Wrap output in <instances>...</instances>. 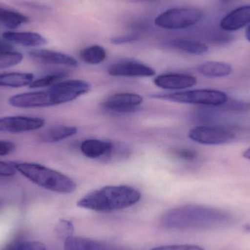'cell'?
Wrapping results in <instances>:
<instances>
[{"label":"cell","mask_w":250,"mask_h":250,"mask_svg":"<svg viewBox=\"0 0 250 250\" xmlns=\"http://www.w3.org/2000/svg\"><path fill=\"white\" fill-rule=\"evenodd\" d=\"M236 222L233 214L214 207L185 205L165 212L161 226L172 230H214L230 227Z\"/></svg>","instance_id":"1"},{"label":"cell","mask_w":250,"mask_h":250,"mask_svg":"<svg viewBox=\"0 0 250 250\" xmlns=\"http://www.w3.org/2000/svg\"><path fill=\"white\" fill-rule=\"evenodd\" d=\"M89 89L90 85L84 81H64L46 90L13 95L9 99V104L19 108H46L74 101L89 92Z\"/></svg>","instance_id":"2"},{"label":"cell","mask_w":250,"mask_h":250,"mask_svg":"<svg viewBox=\"0 0 250 250\" xmlns=\"http://www.w3.org/2000/svg\"><path fill=\"white\" fill-rule=\"evenodd\" d=\"M141 198V192L132 187L105 186L86 194L77 204L92 211L111 212L132 207Z\"/></svg>","instance_id":"3"},{"label":"cell","mask_w":250,"mask_h":250,"mask_svg":"<svg viewBox=\"0 0 250 250\" xmlns=\"http://www.w3.org/2000/svg\"><path fill=\"white\" fill-rule=\"evenodd\" d=\"M17 171L32 183L59 193H72L76 189V182L66 175L38 163H20L13 165Z\"/></svg>","instance_id":"4"},{"label":"cell","mask_w":250,"mask_h":250,"mask_svg":"<svg viewBox=\"0 0 250 250\" xmlns=\"http://www.w3.org/2000/svg\"><path fill=\"white\" fill-rule=\"evenodd\" d=\"M154 98L179 104H193L209 107L223 106L229 102L227 94L222 91L210 89H194L161 94L154 95Z\"/></svg>","instance_id":"5"},{"label":"cell","mask_w":250,"mask_h":250,"mask_svg":"<svg viewBox=\"0 0 250 250\" xmlns=\"http://www.w3.org/2000/svg\"><path fill=\"white\" fill-rule=\"evenodd\" d=\"M203 13L195 7H176L163 12L155 19V24L167 29H181L195 24L202 19Z\"/></svg>","instance_id":"6"},{"label":"cell","mask_w":250,"mask_h":250,"mask_svg":"<svg viewBox=\"0 0 250 250\" xmlns=\"http://www.w3.org/2000/svg\"><path fill=\"white\" fill-rule=\"evenodd\" d=\"M192 141L203 145L217 146L234 141L236 133L232 129L221 126H198L188 134Z\"/></svg>","instance_id":"7"},{"label":"cell","mask_w":250,"mask_h":250,"mask_svg":"<svg viewBox=\"0 0 250 250\" xmlns=\"http://www.w3.org/2000/svg\"><path fill=\"white\" fill-rule=\"evenodd\" d=\"M45 120L40 117L13 116L0 118V132L21 133L41 129Z\"/></svg>","instance_id":"8"},{"label":"cell","mask_w":250,"mask_h":250,"mask_svg":"<svg viewBox=\"0 0 250 250\" xmlns=\"http://www.w3.org/2000/svg\"><path fill=\"white\" fill-rule=\"evenodd\" d=\"M142 103L143 98L141 95L123 92L115 94L107 98L103 104V106L112 112L126 114L137 111Z\"/></svg>","instance_id":"9"},{"label":"cell","mask_w":250,"mask_h":250,"mask_svg":"<svg viewBox=\"0 0 250 250\" xmlns=\"http://www.w3.org/2000/svg\"><path fill=\"white\" fill-rule=\"evenodd\" d=\"M108 74L117 77H151L155 75L154 69L135 61H123L109 66Z\"/></svg>","instance_id":"10"},{"label":"cell","mask_w":250,"mask_h":250,"mask_svg":"<svg viewBox=\"0 0 250 250\" xmlns=\"http://www.w3.org/2000/svg\"><path fill=\"white\" fill-rule=\"evenodd\" d=\"M154 83L161 89L182 90L195 86L197 79L191 75L169 73L157 76L154 79Z\"/></svg>","instance_id":"11"},{"label":"cell","mask_w":250,"mask_h":250,"mask_svg":"<svg viewBox=\"0 0 250 250\" xmlns=\"http://www.w3.org/2000/svg\"><path fill=\"white\" fill-rule=\"evenodd\" d=\"M250 24V5L242 6L232 10L220 21V27L225 31L233 32Z\"/></svg>","instance_id":"12"},{"label":"cell","mask_w":250,"mask_h":250,"mask_svg":"<svg viewBox=\"0 0 250 250\" xmlns=\"http://www.w3.org/2000/svg\"><path fill=\"white\" fill-rule=\"evenodd\" d=\"M64 250H126L125 248L95 239L69 236L64 239Z\"/></svg>","instance_id":"13"},{"label":"cell","mask_w":250,"mask_h":250,"mask_svg":"<svg viewBox=\"0 0 250 250\" xmlns=\"http://www.w3.org/2000/svg\"><path fill=\"white\" fill-rule=\"evenodd\" d=\"M29 55L35 60L47 64H59L70 67H77L79 65L77 60L71 56L57 51L46 49L34 50L29 53Z\"/></svg>","instance_id":"14"},{"label":"cell","mask_w":250,"mask_h":250,"mask_svg":"<svg viewBox=\"0 0 250 250\" xmlns=\"http://www.w3.org/2000/svg\"><path fill=\"white\" fill-rule=\"evenodd\" d=\"M2 37L7 42L26 47H38L47 43L44 37L35 32H5Z\"/></svg>","instance_id":"15"},{"label":"cell","mask_w":250,"mask_h":250,"mask_svg":"<svg viewBox=\"0 0 250 250\" xmlns=\"http://www.w3.org/2000/svg\"><path fill=\"white\" fill-rule=\"evenodd\" d=\"M113 147V143L98 139H87L81 144V151L83 155L91 159L106 157Z\"/></svg>","instance_id":"16"},{"label":"cell","mask_w":250,"mask_h":250,"mask_svg":"<svg viewBox=\"0 0 250 250\" xmlns=\"http://www.w3.org/2000/svg\"><path fill=\"white\" fill-rule=\"evenodd\" d=\"M78 132L77 127L67 125H55L41 132L40 139L45 143H57L67 139Z\"/></svg>","instance_id":"17"},{"label":"cell","mask_w":250,"mask_h":250,"mask_svg":"<svg viewBox=\"0 0 250 250\" xmlns=\"http://www.w3.org/2000/svg\"><path fill=\"white\" fill-rule=\"evenodd\" d=\"M198 71L208 78H224L231 74L233 67L224 62H206L198 66Z\"/></svg>","instance_id":"18"},{"label":"cell","mask_w":250,"mask_h":250,"mask_svg":"<svg viewBox=\"0 0 250 250\" xmlns=\"http://www.w3.org/2000/svg\"><path fill=\"white\" fill-rule=\"evenodd\" d=\"M34 76L28 73H0V86L20 88L29 86L34 82Z\"/></svg>","instance_id":"19"},{"label":"cell","mask_w":250,"mask_h":250,"mask_svg":"<svg viewBox=\"0 0 250 250\" xmlns=\"http://www.w3.org/2000/svg\"><path fill=\"white\" fill-rule=\"evenodd\" d=\"M171 45L180 51L192 55H201L208 51L207 44L195 40L175 39L172 41Z\"/></svg>","instance_id":"20"},{"label":"cell","mask_w":250,"mask_h":250,"mask_svg":"<svg viewBox=\"0 0 250 250\" xmlns=\"http://www.w3.org/2000/svg\"><path fill=\"white\" fill-rule=\"evenodd\" d=\"M28 21V18L21 13L0 7V21L9 29H16Z\"/></svg>","instance_id":"21"},{"label":"cell","mask_w":250,"mask_h":250,"mask_svg":"<svg viewBox=\"0 0 250 250\" xmlns=\"http://www.w3.org/2000/svg\"><path fill=\"white\" fill-rule=\"evenodd\" d=\"M106 51L101 45H95L82 50L80 57L88 64H98L103 62L106 58Z\"/></svg>","instance_id":"22"},{"label":"cell","mask_w":250,"mask_h":250,"mask_svg":"<svg viewBox=\"0 0 250 250\" xmlns=\"http://www.w3.org/2000/svg\"><path fill=\"white\" fill-rule=\"evenodd\" d=\"M67 76V75L64 72L51 73V74L47 75L41 79H37L29 85V87L32 89H38V88L52 86L61 82V81Z\"/></svg>","instance_id":"23"},{"label":"cell","mask_w":250,"mask_h":250,"mask_svg":"<svg viewBox=\"0 0 250 250\" xmlns=\"http://www.w3.org/2000/svg\"><path fill=\"white\" fill-rule=\"evenodd\" d=\"M0 250H47L46 247L41 242H18L0 246Z\"/></svg>","instance_id":"24"},{"label":"cell","mask_w":250,"mask_h":250,"mask_svg":"<svg viewBox=\"0 0 250 250\" xmlns=\"http://www.w3.org/2000/svg\"><path fill=\"white\" fill-rule=\"evenodd\" d=\"M23 60V55L21 53L13 52L0 54V69L7 68L17 65Z\"/></svg>","instance_id":"25"},{"label":"cell","mask_w":250,"mask_h":250,"mask_svg":"<svg viewBox=\"0 0 250 250\" xmlns=\"http://www.w3.org/2000/svg\"><path fill=\"white\" fill-rule=\"evenodd\" d=\"M73 231H74V227H73V223L68 220H60L56 228V233L61 239L64 238L65 239L66 238L71 236Z\"/></svg>","instance_id":"26"},{"label":"cell","mask_w":250,"mask_h":250,"mask_svg":"<svg viewBox=\"0 0 250 250\" xmlns=\"http://www.w3.org/2000/svg\"><path fill=\"white\" fill-rule=\"evenodd\" d=\"M173 154L179 158L188 161H192L198 157V153L196 151L188 148H175L173 150Z\"/></svg>","instance_id":"27"},{"label":"cell","mask_w":250,"mask_h":250,"mask_svg":"<svg viewBox=\"0 0 250 250\" xmlns=\"http://www.w3.org/2000/svg\"><path fill=\"white\" fill-rule=\"evenodd\" d=\"M151 250H204V249L197 245H178L157 247Z\"/></svg>","instance_id":"28"},{"label":"cell","mask_w":250,"mask_h":250,"mask_svg":"<svg viewBox=\"0 0 250 250\" xmlns=\"http://www.w3.org/2000/svg\"><path fill=\"white\" fill-rule=\"evenodd\" d=\"M16 171L17 170L13 165L0 161V176L10 177V176H14Z\"/></svg>","instance_id":"29"},{"label":"cell","mask_w":250,"mask_h":250,"mask_svg":"<svg viewBox=\"0 0 250 250\" xmlns=\"http://www.w3.org/2000/svg\"><path fill=\"white\" fill-rule=\"evenodd\" d=\"M138 39L137 35H126L123 36L115 37L111 38V42L116 45H121V44L128 43V42H134Z\"/></svg>","instance_id":"30"},{"label":"cell","mask_w":250,"mask_h":250,"mask_svg":"<svg viewBox=\"0 0 250 250\" xmlns=\"http://www.w3.org/2000/svg\"><path fill=\"white\" fill-rule=\"evenodd\" d=\"M15 148H16V145L13 142L0 140V156L1 157L8 155L14 151Z\"/></svg>","instance_id":"31"},{"label":"cell","mask_w":250,"mask_h":250,"mask_svg":"<svg viewBox=\"0 0 250 250\" xmlns=\"http://www.w3.org/2000/svg\"><path fill=\"white\" fill-rule=\"evenodd\" d=\"M15 51L14 48L7 41H0V54L3 53L13 52Z\"/></svg>","instance_id":"32"},{"label":"cell","mask_w":250,"mask_h":250,"mask_svg":"<svg viewBox=\"0 0 250 250\" xmlns=\"http://www.w3.org/2000/svg\"><path fill=\"white\" fill-rule=\"evenodd\" d=\"M242 155H243V157H245V158L250 160V147H249L248 149H246L245 151H244Z\"/></svg>","instance_id":"33"},{"label":"cell","mask_w":250,"mask_h":250,"mask_svg":"<svg viewBox=\"0 0 250 250\" xmlns=\"http://www.w3.org/2000/svg\"><path fill=\"white\" fill-rule=\"evenodd\" d=\"M245 36H246L247 40L250 42V24L248 26V29H246Z\"/></svg>","instance_id":"34"},{"label":"cell","mask_w":250,"mask_h":250,"mask_svg":"<svg viewBox=\"0 0 250 250\" xmlns=\"http://www.w3.org/2000/svg\"><path fill=\"white\" fill-rule=\"evenodd\" d=\"M220 1L222 4H227V3L231 2V1H233V0H220Z\"/></svg>","instance_id":"35"}]
</instances>
